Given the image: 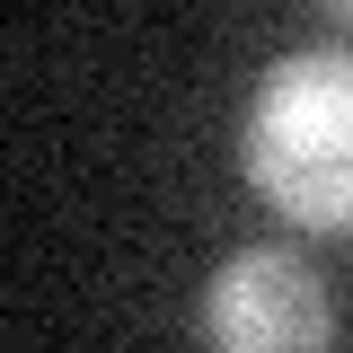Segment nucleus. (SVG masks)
I'll list each match as a JSON object with an SVG mask.
<instances>
[{"label": "nucleus", "instance_id": "f257e3e1", "mask_svg": "<svg viewBox=\"0 0 353 353\" xmlns=\"http://www.w3.org/2000/svg\"><path fill=\"white\" fill-rule=\"evenodd\" d=\"M239 168L292 230L353 239V44H301L256 80Z\"/></svg>", "mask_w": 353, "mask_h": 353}, {"label": "nucleus", "instance_id": "7ed1b4c3", "mask_svg": "<svg viewBox=\"0 0 353 353\" xmlns=\"http://www.w3.org/2000/svg\"><path fill=\"white\" fill-rule=\"evenodd\" d=\"M336 27H345V36H353V0H336Z\"/></svg>", "mask_w": 353, "mask_h": 353}, {"label": "nucleus", "instance_id": "f03ea898", "mask_svg": "<svg viewBox=\"0 0 353 353\" xmlns=\"http://www.w3.org/2000/svg\"><path fill=\"white\" fill-rule=\"evenodd\" d=\"M203 353H336V292L292 239L230 248L194 301Z\"/></svg>", "mask_w": 353, "mask_h": 353}]
</instances>
